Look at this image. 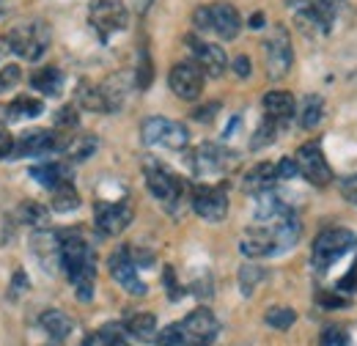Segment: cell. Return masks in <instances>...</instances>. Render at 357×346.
<instances>
[{
  "label": "cell",
  "mask_w": 357,
  "mask_h": 346,
  "mask_svg": "<svg viewBox=\"0 0 357 346\" xmlns=\"http://www.w3.org/2000/svg\"><path fill=\"white\" fill-rule=\"evenodd\" d=\"M181 330H184L187 344L190 346H212L215 341H218L220 322L215 319V313H212V310L198 308V310H192V313L181 322Z\"/></svg>",
  "instance_id": "8fae6325"
},
{
  "label": "cell",
  "mask_w": 357,
  "mask_h": 346,
  "mask_svg": "<svg viewBox=\"0 0 357 346\" xmlns=\"http://www.w3.org/2000/svg\"><path fill=\"white\" fill-rule=\"evenodd\" d=\"M77 107L75 105H66V107H61L58 110V116H55V124L61 127V130H75L77 127Z\"/></svg>",
  "instance_id": "60d3db41"
},
{
  "label": "cell",
  "mask_w": 357,
  "mask_h": 346,
  "mask_svg": "<svg viewBox=\"0 0 357 346\" xmlns=\"http://www.w3.org/2000/svg\"><path fill=\"white\" fill-rule=\"evenodd\" d=\"M341 294H357V266H352L341 280H338V286H335Z\"/></svg>",
  "instance_id": "b9f144b4"
},
{
  "label": "cell",
  "mask_w": 357,
  "mask_h": 346,
  "mask_svg": "<svg viewBox=\"0 0 357 346\" xmlns=\"http://www.w3.org/2000/svg\"><path fill=\"white\" fill-rule=\"evenodd\" d=\"M278 127H280L278 121H272V119H264V121H261V127L256 130V137L250 140V149H253V151H259V149L269 146V143L275 140V135H278Z\"/></svg>",
  "instance_id": "e575fe53"
},
{
  "label": "cell",
  "mask_w": 357,
  "mask_h": 346,
  "mask_svg": "<svg viewBox=\"0 0 357 346\" xmlns=\"http://www.w3.org/2000/svg\"><path fill=\"white\" fill-rule=\"evenodd\" d=\"M11 149H14V140L6 130H0V160L11 157Z\"/></svg>",
  "instance_id": "bcb514c9"
},
{
  "label": "cell",
  "mask_w": 357,
  "mask_h": 346,
  "mask_svg": "<svg viewBox=\"0 0 357 346\" xmlns=\"http://www.w3.org/2000/svg\"><path fill=\"white\" fill-rule=\"evenodd\" d=\"M319 346H349V333L344 327H324L321 330V338H319Z\"/></svg>",
  "instance_id": "d590c367"
},
{
  "label": "cell",
  "mask_w": 357,
  "mask_h": 346,
  "mask_svg": "<svg viewBox=\"0 0 357 346\" xmlns=\"http://www.w3.org/2000/svg\"><path fill=\"white\" fill-rule=\"evenodd\" d=\"M267 72L272 80H280L289 75L291 63H294V52H291V39L286 28H275L272 36L267 39Z\"/></svg>",
  "instance_id": "7c38bea8"
},
{
  "label": "cell",
  "mask_w": 357,
  "mask_h": 346,
  "mask_svg": "<svg viewBox=\"0 0 357 346\" xmlns=\"http://www.w3.org/2000/svg\"><path fill=\"white\" fill-rule=\"evenodd\" d=\"M234 154H228L225 149L215 146V143H204L195 149V157H192V168L198 176H212V173H223L234 160Z\"/></svg>",
  "instance_id": "ac0fdd59"
},
{
  "label": "cell",
  "mask_w": 357,
  "mask_h": 346,
  "mask_svg": "<svg viewBox=\"0 0 357 346\" xmlns=\"http://www.w3.org/2000/svg\"><path fill=\"white\" fill-rule=\"evenodd\" d=\"M31 176H33L39 184H45V187H50V190H55L58 184L69 181V168L61 165V163H45V165L31 168Z\"/></svg>",
  "instance_id": "4316f807"
},
{
  "label": "cell",
  "mask_w": 357,
  "mask_h": 346,
  "mask_svg": "<svg viewBox=\"0 0 357 346\" xmlns=\"http://www.w3.org/2000/svg\"><path fill=\"white\" fill-rule=\"evenodd\" d=\"M140 137L146 146H162V149H171L178 151L190 143V132L184 124H178L174 119H162V116H151L140 124Z\"/></svg>",
  "instance_id": "277c9868"
},
{
  "label": "cell",
  "mask_w": 357,
  "mask_h": 346,
  "mask_svg": "<svg viewBox=\"0 0 357 346\" xmlns=\"http://www.w3.org/2000/svg\"><path fill=\"white\" fill-rule=\"evenodd\" d=\"M25 286H28L25 275H22V272H17V275H14V286H11V297H20V294L25 292Z\"/></svg>",
  "instance_id": "681fc988"
},
{
  "label": "cell",
  "mask_w": 357,
  "mask_h": 346,
  "mask_svg": "<svg viewBox=\"0 0 357 346\" xmlns=\"http://www.w3.org/2000/svg\"><path fill=\"white\" fill-rule=\"evenodd\" d=\"M20 220L28 225H42L47 220V209H42L39 204H22L20 206Z\"/></svg>",
  "instance_id": "f35d334b"
},
{
  "label": "cell",
  "mask_w": 357,
  "mask_h": 346,
  "mask_svg": "<svg viewBox=\"0 0 357 346\" xmlns=\"http://www.w3.org/2000/svg\"><path fill=\"white\" fill-rule=\"evenodd\" d=\"M297 168L300 173L316 184V187H327L330 181H333V171H330V165H327V160H324V154H321V146L311 140V143H303L300 149H297Z\"/></svg>",
  "instance_id": "30bf717a"
},
{
  "label": "cell",
  "mask_w": 357,
  "mask_h": 346,
  "mask_svg": "<svg viewBox=\"0 0 357 346\" xmlns=\"http://www.w3.org/2000/svg\"><path fill=\"white\" fill-rule=\"evenodd\" d=\"M264 319H267L269 327H275V330H289V327L294 324L297 313H294L291 308H269Z\"/></svg>",
  "instance_id": "836d02e7"
},
{
  "label": "cell",
  "mask_w": 357,
  "mask_h": 346,
  "mask_svg": "<svg viewBox=\"0 0 357 346\" xmlns=\"http://www.w3.org/2000/svg\"><path fill=\"white\" fill-rule=\"evenodd\" d=\"M157 344L160 346H190L187 344L184 330H181V324H168V327L157 336Z\"/></svg>",
  "instance_id": "74e56055"
},
{
  "label": "cell",
  "mask_w": 357,
  "mask_h": 346,
  "mask_svg": "<svg viewBox=\"0 0 357 346\" xmlns=\"http://www.w3.org/2000/svg\"><path fill=\"white\" fill-rule=\"evenodd\" d=\"M83 346H93V341H89V344H83Z\"/></svg>",
  "instance_id": "f5cc1de1"
},
{
  "label": "cell",
  "mask_w": 357,
  "mask_h": 346,
  "mask_svg": "<svg viewBox=\"0 0 357 346\" xmlns=\"http://www.w3.org/2000/svg\"><path fill=\"white\" fill-rule=\"evenodd\" d=\"M357 245V236L349 228H327L313 242V266L319 272H327L341 256H347Z\"/></svg>",
  "instance_id": "7a4b0ae2"
},
{
  "label": "cell",
  "mask_w": 357,
  "mask_h": 346,
  "mask_svg": "<svg viewBox=\"0 0 357 346\" xmlns=\"http://www.w3.org/2000/svg\"><path fill=\"white\" fill-rule=\"evenodd\" d=\"M61 266L77 289V297L89 303L93 297V278H96V256L86 239L69 234L61 239Z\"/></svg>",
  "instance_id": "6da1fadb"
},
{
  "label": "cell",
  "mask_w": 357,
  "mask_h": 346,
  "mask_svg": "<svg viewBox=\"0 0 357 346\" xmlns=\"http://www.w3.org/2000/svg\"><path fill=\"white\" fill-rule=\"evenodd\" d=\"M319 303L327 305V308H341V305H347L344 297H333V294H319Z\"/></svg>",
  "instance_id": "f907efd6"
},
{
  "label": "cell",
  "mask_w": 357,
  "mask_h": 346,
  "mask_svg": "<svg viewBox=\"0 0 357 346\" xmlns=\"http://www.w3.org/2000/svg\"><path fill=\"white\" fill-rule=\"evenodd\" d=\"M146 187L151 190V195L168 206L171 212L176 209V204L184 198V184L176 173H171L168 168L157 165V163H146Z\"/></svg>",
  "instance_id": "8992f818"
},
{
  "label": "cell",
  "mask_w": 357,
  "mask_h": 346,
  "mask_svg": "<svg viewBox=\"0 0 357 346\" xmlns=\"http://www.w3.org/2000/svg\"><path fill=\"white\" fill-rule=\"evenodd\" d=\"M31 253L39 259L47 272H52L55 264H61V236L52 231H36L31 236Z\"/></svg>",
  "instance_id": "ffe728a7"
},
{
  "label": "cell",
  "mask_w": 357,
  "mask_h": 346,
  "mask_svg": "<svg viewBox=\"0 0 357 346\" xmlns=\"http://www.w3.org/2000/svg\"><path fill=\"white\" fill-rule=\"evenodd\" d=\"M269 231H272V245H275V256L278 253H286V250H291L297 242H300V234H303V225H300V220L297 215L289 209V212H283V215L278 217L275 223H267Z\"/></svg>",
  "instance_id": "e0dca14e"
},
{
  "label": "cell",
  "mask_w": 357,
  "mask_h": 346,
  "mask_svg": "<svg viewBox=\"0 0 357 346\" xmlns=\"http://www.w3.org/2000/svg\"><path fill=\"white\" fill-rule=\"evenodd\" d=\"M63 146H66V137H61L58 132L31 130L25 135H20V140L11 149V157L14 160H20V157H42V154H50V151H63Z\"/></svg>",
  "instance_id": "9c48e42d"
},
{
  "label": "cell",
  "mask_w": 357,
  "mask_h": 346,
  "mask_svg": "<svg viewBox=\"0 0 357 346\" xmlns=\"http://www.w3.org/2000/svg\"><path fill=\"white\" fill-rule=\"evenodd\" d=\"M31 86L42 91L45 96H58L63 88V72L58 66H42L31 75Z\"/></svg>",
  "instance_id": "603a6c76"
},
{
  "label": "cell",
  "mask_w": 357,
  "mask_h": 346,
  "mask_svg": "<svg viewBox=\"0 0 357 346\" xmlns=\"http://www.w3.org/2000/svg\"><path fill=\"white\" fill-rule=\"evenodd\" d=\"M42 327H45V333L52 338V341H63V338H69V333H72L75 322H72L63 310L50 308V310L42 313Z\"/></svg>",
  "instance_id": "cb8c5ba5"
},
{
  "label": "cell",
  "mask_w": 357,
  "mask_h": 346,
  "mask_svg": "<svg viewBox=\"0 0 357 346\" xmlns=\"http://www.w3.org/2000/svg\"><path fill=\"white\" fill-rule=\"evenodd\" d=\"M264 280V269L261 266H256V264H248V266H242L239 269V289H242V294L245 297H250L256 289H259V283Z\"/></svg>",
  "instance_id": "d6a6232c"
},
{
  "label": "cell",
  "mask_w": 357,
  "mask_h": 346,
  "mask_svg": "<svg viewBox=\"0 0 357 346\" xmlns=\"http://www.w3.org/2000/svg\"><path fill=\"white\" fill-rule=\"evenodd\" d=\"M168 86H171V91L176 93L178 99L192 102V99H198L201 91H204V69H201L198 63H190V61L176 63V66L171 69Z\"/></svg>",
  "instance_id": "5bb4252c"
},
{
  "label": "cell",
  "mask_w": 357,
  "mask_h": 346,
  "mask_svg": "<svg viewBox=\"0 0 357 346\" xmlns=\"http://www.w3.org/2000/svg\"><path fill=\"white\" fill-rule=\"evenodd\" d=\"M278 181V165H272V163H259V165H253L250 171L245 173V181H242V187L248 190V193H264V190H272V184Z\"/></svg>",
  "instance_id": "7402d4cb"
},
{
  "label": "cell",
  "mask_w": 357,
  "mask_h": 346,
  "mask_svg": "<svg viewBox=\"0 0 357 346\" xmlns=\"http://www.w3.org/2000/svg\"><path fill=\"white\" fill-rule=\"evenodd\" d=\"M63 151H66L72 160L86 163L91 154L96 151V137H93V135H72V137H66Z\"/></svg>",
  "instance_id": "f546056e"
},
{
  "label": "cell",
  "mask_w": 357,
  "mask_h": 346,
  "mask_svg": "<svg viewBox=\"0 0 357 346\" xmlns=\"http://www.w3.org/2000/svg\"><path fill=\"white\" fill-rule=\"evenodd\" d=\"M77 99L86 110H93V113H107V102H105V93H102V86H93V83H80L77 88Z\"/></svg>",
  "instance_id": "1f68e13d"
},
{
  "label": "cell",
  "mask_w": 357,
  "mask_h": 346,
  "mask_svg": "<svg viewBox=\"0 0 357 346\" xmlns=\"http://www.w3.org/2000/svg\"><path fill=\"white\" fill-rule=\"evenodd\" d=\"M324 116V99L319 93H308L303 99V107H300V127L303 130H313Z\"/></svg>",
  "instance_id": "f1b7e54d"
},
{
  "label": "cell",
  "mask_w": 357,
  "mask_h": 346,
  "mask_svg": "<svg viewBox=\"0 0 357 346\" xmlns=\"http://www.w3.org/2000/svg\"><path fill=\"white\" fill-rule=\"evenodd\" d=\"M6 42H8L11 52H17V55H22L28 61H39L47 52V47H50V28L45 22H25V25L14 28L6 36Z\"/></svg>",
  "instance_id": "5b68a950"
},
{
  "label": "cell",
  "mask_w": 357,
  "mask_h": 346,
  "mask_svg": "<svg viewBox=\"0 0 357 346\" xmlns=\"http://www.w3.org/2000/svg\"><path fill=\"white\" fill-rule=\"evenodd\" d=\"M93 223H96L99 234L116 236V234H121L132 223V206H130V201H119V204L99 201L93 206Z\"/></svg>",
  "instance_id": "4fadbf2b"
},
{
  "label": "cell",
  "mask_w": 357,
  "mask_h": 346,
  "mask_svg": "<svg viewBox=\"0 0 357 346\" xmlns=\"http://www.w3.org/2000/svg\"><path fill=\"white\" fill-rule=\"evenodd\" d=\"M6 119L8 121H20V119H36L45 113V102L36 99V96H17L6 110Z\"/></svg>",
  "instance_id": "d4e9b609"
},
{
  "label": "cell",
  "mask_w": 357,
  "mask_h": 346,
  "mask_svg": "<svg viewBox=\"0 0 357 346\" xmlns=\"http://www.w3.org/2000/svg\"><path fill=\"white\" fill-rule=\"evenodd\" d=\"M91 25L102 39H110L113 33L127 28V8L121 0H93L91 3Z\"/></svg>",
  "instance_id": "ba28073f"
},
{
  "label": "cell",
  "mask_w": 357,
  "mask_h": 346,
  "mask_svg": "<svg viewBox=\"0 0 357 346\" xmlns=\"http://www.w3.org/2000/svg\"><path fill=\"white\" fill-rule=\"evenodd\" d=\"M283 212H289V209L283 206V201H280L272 190H264V193L256 195V220H259V223H264V225H267V223H275Z\"/></svg>",
  "instance_id": "484cf974"
},
{
  "label": "cell",
  "mask_w": 357,
  "mask_h": 346,
  "mask_svg": "<svg viewBox=\"0 0 357 346\" xmlns=\"http://www.w3.org/2000/svg\"><path fill=\"white\" fill-rule=\"evenodd\" d=\"M190 204H192L195 215L209 220V223H220L228 215V195H225L223 187L195 184L190 193Z\"/></svg>",
  "instance_id": "52a82bcc"
},
{
  "label": "cell",
  "mask_w": 357,
  "mask_h": 346,
  "mask_svg": "<svg viewBox=\"0 0 357 346\" xmlns=\"http://www.w3.org/2000/svg\"><path fill=\"white\" fill-rule=\"evenodd\" d=\"M338 3H341V0H313L316 11H319L327 22H333V17H335V11H338Z\"/></svg>",
  "instance_id": "7bdbcfd3"
},
{
  "label": "cell",
  "mask_w": 357,
  "mask_h": 346,
  "mask_svg": "<svg viewBox=\"0 0 357 346\" xmlns=\"http://www.w3.org/2000/svg\"><path fill=\"white\" fill-rule=\"evenodd\" d=\"M250 28H253V31L264 28V14H253V20H250Z\"/></svg>",
  "instance_id": "816d5d0a"
},
{
  "label": "cell",
  "mask_w": 357,
  "mask_h": 346,
  "mask_svg": "<svg viewBox=\"0 0 357 346\" xmlns=\"http://www.w3.org/2000/svg\"><path fill=\"white\" fill-rule=\"evenodd\" d=\"M264 113L272 121L286 124L297 113V102H294V96L289 91H269L267 96H264Z\"/></svg>",
  "instance_id": "44dd1931"
},
{
  "label": "cell",
  "mask_w": 357,
  "mask_h": 346,
  "mask_svg": "<svg viewBox=\"0 0 357 346\" xmlns=\"http://www.w3.org/2000/svg\"><path fill=\"white\" fill-rule=\"evenodd\" d=\"M154 80V66L149 58V50H140V61H137V88L146 91Z\"/></svg>",
  "instance_id": "8d00e7d4"
},
{
  "label": "cell",
  "mask_w": 357,
  "mask_h": 346,
  "mask_svg": "<svg viewBox=\"0 0 357 346\" xmlns=\"http://www.w3.org/2000/svg\"><path fill=\"white\" fill-rule=\"evenodd\" d=\"M52 212H61V215H66V212H75L77 206H80V195H77V190H75V184L72 181H63V184H58L55 190H52Z\"/></svg>",
  "instance_id": "83f0119b"
},
{
  "label": "cell",
  "mask_w": 357,
  "mask_h": 346,
  "mask_svg": "<svg viewBox=\"0 0 357 346\" xmlns=\"http://www.w3.org/2000/svg\"><path fill=\"white\" fill-rule=\"evenodd\" d=\"M165 286H168V297H171V300H178V297H181L178 283H176V275H174V269H171V266L165 269Z\"/></svg>",
  "instance_id": "f6af8a7d"
},
{
  "label": "cell",
  "mask_w": 357,
  "mask_h": 346,
  "mask_svg": "<svg viewBox=\"0 0 357 346\" xmlns=\"http://www.w3.org/2000/svg\"><path fill=\"white\" fill-rule=\"evenodd\" d=\"M20 77H22L20 66H17V63H6V66L0 69V93L17 86V83H20Z\"/></svg>",
  "instance_id": "ab89813d"
},
{
  "label": "cell",
  "mask_w": 357,
  "mask_h": 346,
  "mask_svg": "<svg viewBox=\"0 0 357 346\" xmlns=\"http://www.w3.org/2000/svg\"><path fill=\"white\" fill-rule=\"evenodd\" d=\"M234 72H236L239 77H250V58H248V55H239V58L234 61Z\"/></svg>",
  "instance_id": "7dc6e473"
},
{
  "label": "cell",
  "mask_w": 357,
  "mask_h": 346,
  "mask_svg": "<svg viewBox=\"0 0 357 346\" xmlns=\"http://www.w3.org/2000/svg\"><path fill=\"white\" fill-rule=\"evenodd\" d=\"M127 330L140 341H151L157 333V316L154 313H135L127 319Z\"/></svg>",
  "instance_id": "4dcf8cb0"
},
{
  "label": "cell",
  "mask_w": 357,
  "mask_h": 346,
  "mask_svg": "<svg viewBox=\"0 0 357 346\" xmlns=\"http://www.w3.org/2000/svg\"><path fill=\"white\" fill-rule=\"evenodd\" d=\"M192 22L198 31H212L220 39H236L242 31V17L231 3H215L204 6L192 14Z\"/></svg>",
  "instance_id": "3957f363"
},
{
  "label": "cell",
  "mask_w": 357,
  "mask_h": 346,
  "mask_svg": "<svg viewBox=\"0 0 357 346\" xmlns=\"http://www.w3.org/2000/svg\"><path fill=\"white\" fill-rule=\"evenodd\" d=\"M110 275H113V280L124 289V292H130L135 297H143L146 294V283L137 278V264L132 261V253L127 250V248H119L113 256H110Z\"/></svg>",
  "instance_id": "9a60e30c"
},
{
  "label": "cell",
  "mask_w": 357,
  "mask_h": 346,
  "mask_svg": "<svg viewBox=\"0 0 357 346\" xmlns=\"http://www.w3.org/2000/svg\"><path fill=\"white\" fill-rule=\"evenodd\" d=\"M187 44H190V50L195 55V63L204 69V75H209V77H220L223 75L225 66H228V58H225L223 47H218V44L212 42H204L198 36H187Z\"/></svg>",
  "instance_id": "2e32d148"
},
{
  "label": "cell",
  "mask_w": 357,
  "mask_h": 346,
  "mask_svg": "<svg viewBox=\"0 0 357 346\" xmlns=\"http://www.w3.org/2000/svg\"><path fill=\"white\" fill-rule=\"evenodd\" d=\"M218 107H220V105H206V107H198V110H195V119H198V121H212Z\"/></svg>",
  "instance_id": "c3c4849f"
},
{
  "label": "cell",
  "mask_w": 357,
  "mask_h": 346,
  "mask_svg": "<svg viewBox=\"0 0 357 346\" xmlns=\"http://www.w3.org/2000/svg\"><path fill=\"white\" fill-rule=\"evenodd\" d=\"M297 173H300V168H297V160L286 157V160H280V163H278V179H294Z\"/></svg>",
  "instance_id": "ee69618b"
},
{
  "label": "cell",
  "mask_w": 357,
  "mask_h": 346,
  "mask_svg": "<svg viewBox=\"0 0 357 346\" xmlns=\"http://www.w3.org/2000/svg\"><path fill=\"white\" fill-rule=\"evenodd\" d=\"M239 250H242L248 259H264V256H275V245H272V231H269V225L259 223V225L248 228V231L242 234Z\"/></svg>",
  "instance_id": "d6986e66"
}]
</instances>
